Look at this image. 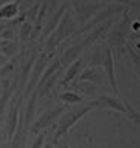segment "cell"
Wrapping results in <instances>:
<instances>
[{
  "label": "cell",
  "instance_id": "1",
  "mask_svg": "<svg viewBox=\"0 0 140 148\" xmlns=\"http://www.w3.org/2000/svg\"><path fill=\"white\" fill-rule=\"evenodd\" d=\"M113 25H114V20H108V21L105 20V21H102V23L98 25L94 29H91V32L84 38L82 41H79V43H76V45H72V46L66 47V51H64V53H63L61 61H63V63H73L75 60L79 57V53L82 52L84 49L90 47L93 43L98 41L99 37H101L102 34H105V32L108 31Z\"/></svg>",
  "mask_w": 140,
  "mask_h": 148
},
{
  "label": "cell",
  "instance_id": "2",
  "mask_svg": "<svg viewBox=\"0 0 140 148\" xmlns=\"http://www.w3.org/2000/svg\"><path fill=\"white\" fill-rule=\"evenodd\" d=\"M70 11L67 9L64 12L61 21L58 23L55 31L46 38V45H44V52H52L55 47H60V45L66 40L69 35H72L73 32V25H72V17H70Z\"/></svg>",
  "mask_w": 140,
  "mask_h": 148
},
{
  "label": "cell",
  "instance_id": "3",
  "mask_svg": "<svg viewBox=\"0 0 140 148\" xmlns=\"http://www.w3.org/2000/svg\"><path fill=\"white\" fill-rule=\"evenodd\" d=\"M96 107H99V102L98 101H93V102H88L87 106H84L82 108H78V110H75V112H69L66 113L64 116L60 119V122H58V128H56V133H55V138H53V144L61 138V136H64L67 133V131L73 127L75 124L78 122V121L85 116L88 112H91L93 108Z\"/></svg>",
  "mask_w": 140,
  "mask_h": 148
},
{
  "label": "cell",
  "instance_id": "4",
  "mask_svg": "<svg viewBox=\"0 0 140 148\" xmlns=\"http://www.w3.org/2000/svg\"><path fill=\"white\" fill-rule=\"evenodd\" d=\"M50 58H52V52H43V53H40V57H37L35 63H34V67H32L31 75H29V78H28V83H26V86H24L23 96L29 98L31 93L37 89L38 81L41 78L43 72H44V69L47 67V64H49Z\"/></svg>",
  "mask_w": 140,
  "mask_h": 148
},
{
  "label": "cell",
  "instance_id": "5",
  "mask_svg": "<svg viewBox=\"0 0 140 148\" xmlns=\"http://www.w3.org/2000/svg\"><path fill=\"white\" fill-rule=\"evenodd\" d=\"M67 11V3H63L61 6H58V9L56 11H53L52 12V15H50V18L44 23V26H43V29H41V32H40V40L41 41H44L47 37H49L53 31H55V28L58 26V23L61 21V18H63V15H64V12Z\"/></svg>",
  "mask_w": 140,
  "mask_h": 148
},
{
  "label": "cell",
  "instance_id": "6",
  "mask_svg": "<svg viewBox=\"0 0 140 148\" xmlns=\"http://www.w3.org/2000/svg\"><path fill=\"white\" fill-rule=\"evenodd\" d=\"M130 17H128V11H125L123 14V18H122V23H119L117 26H114L111 31V35H110V40L114 41V45L117 49H120V46H123L125 43V38H126V34H128V29H130Z\"/></svg>",
  "mask_w": 140,
  "mask_h": 148
},
{
  "label": "cell",
  "instance_id": "7",
  "mask_svg": "<svg viewBox=\"0 0 140 148\" xmlns=\"http://www.w3.org/2000/svg\"><path fill=\"white\" fill-rule=\"evenodd\" d=\"M102 64L105 67L107 76H108V83L111 86V90L114 95L119 93V89H117V81H116V73H114V57H113L111 49H104V57H102Z\"/></svg>",
  "mask_w": 140,
  "mask_h": 148
},
{
  "label": "cell",
  "instance_id": "8",
  "mask_svg": "<svg viewBox=\"0 0 140 148\" xmlns=\"http://www.w3.org/2000/svg\"><path fill=\"white\" fill-rule=\"evenodd\" d=\"M17 86H18V75L12 81H11V78H6L3 81V90H2V95H0V119H2L5 110H6L8 104L11 101V96L17 89Z\"/></svg>",
  "mask_w": 140,
  "mask_h": 148
},
{
  "label": "cell",
  "instance_id": "9",
  "mask_svg": "<svg viewBox=\"0 0 140 148\" xmlns=\"http://www.w3.org/2000/svg\"><path fill=\"white\" fill-rule=\"evenodd\" d=\"M122 11V6H110V8H107V9H104V11H101V12L98 14V15H94L93 18H91L87 25L84 26V28H81L76 34H82V32H87V31H90V29H94L98 25H101L102 21H105L108 17H111L113 14H117V12H120Z\"/></svg>",
  "mask_w": 140,
  "mask_h": 148
},
{
  "label": "cell",
  "instance_id": "10",
  "mask_svg": "<svg viewBox=\"0 0 140 148\" xmlns=\"http://www.w3.org/2000/svg\"><path fill=\"white\" fill-rule=\"evenodd\" d=\"M37 57H38L37 51H32L29 53L28 60H24V61H23V67H21V72L18 75V86H17V89H18L20 93L24 90V86H26V83H28V78H29V75H31L32 67H34V63H35Z\"/></svg>",
  "mask_w": 140,
  "mask_h": 148
},
{
  "label": "cell",
  "instance_id": "11",
  "mask_svg": "<svg viewBox=\"0 0 140 148\" xmlns=\"http://www.w3.org/2000/svg\"><path fill=\"white\" fill-rule=\"evenodd\" d=\"M63 112H64V107H55V108H52V110H49V112L43 113V114H41V118L37 121L34 125H32L31 131H32V133H38L40 130L46 128L50 122H53V121H55L58 116H60Z\"/></svg>",
  "mask_w": 140,
  "mask_h": 148
},
{
  "label": "cell",
  "instance_id": "12",
  "mask_svg": "<svg viewBox=\"0 0 140 148\" xmlns=\"http://www.w3.org/2000/svg\"><path fill=\"white\" fill-rule=\"evenodd\" d=\"M26 128H28V125L24 124L23 113L20 112L18 125H17V130H15V133H14V139L11 142V148H23L24 140H26Z\"/></svg>",
  "mask_w": 140,
  "mask_h": 148
},
{
  "label": "cell",
  "instance_id": "13",
  "mask_svg": "<svg viewBox=\"0 0 140 148\" xmlns=\"http://www.w3.org/2000/svg\"><path fill=\"white\" fill-rule=\"evenodd\" d=\"M98 102H99V107H107V108H113L116 112H122V113H128V108H126V104L120 102V99L117 98H113L108 95H102L98 98Z\"/></svg>",
  "mask_w": 140,
  "mask_h": 148
},
{
  "label": "cell",
  "instance_id": "14",
  "mask_svg": "<svg viewBox=\"0 0 140 148\" xmlns=\"http://www.w3.org/2000/svg\"><path fill=\"white\" fill-rule=\"evenodd\" d=\"M82 67H84V60H81V58H78V60H75V61L72 63V66L67 69V72L64 73V76H63V79H61V87H67L72 81L75 79V76H76L81 70H82Z\"/></svg>",
  "mask_w": 140,
  "mask_h": 148
},
{
  "label": "cell",
  "instance_id": "15",
  "mask_svg": "<svg viewBox=\"0 0 140 148\" xmlns=\"http://www.w3.org/2000/svg\"><path fill=\"white\" fill-rule=\"evenodd\" d=\"M20 2H21V0L3 3L2 6H0V20H2V18L11 20V18L17 17V15L20 14Z\"/></svg>",
  "mask_w": 140,
  "mask_h": 148
},
{
  "label": "cell",
  "instance_id": "16",
  "mask_svg": "<svg viewBox=\"0 0 140 148\" xmlns=\"http://www.w3.org/2000/svg\"><path fill=\"white\" fill-rule=\"evenodd\" d=\"M37 99H38V90H34L29 95L28 106H26L24 112H23V118H24L26 125H29L32 122V118H34V113H35V107H37Z\"/></svg>",
  "mask_w": 140,
  "mask_h": 148
},
{
  "label": "cell",
  "instance_id": "17",
  "mask_svg": "<svg viewBox=\"0 0 140 148\" xmlns=\"http://www.w3.org/2000/svg\"><path fill=\"white\" fill-rule=\"evenodd\" d=\"M79 81H91V83H98L99 81V73L96 72V69H93V67L84 69L82 72H81Z\"/></svg>",
  "mask_w": 140,
  "mask_h": 148
},
{
  "label": "cell",
  "instance_id": "18",
  "mask_svg": "<svg viewBox=\"0 0 140 148\" xmlns=\"http://www.w3.org/2000/svg\"><path fill=\"white\" fill-rule=\"evenodd\" d=\"M31 34H32V21L24 20L23 23H21V29H20V41L24 45V43L31 38Z\"/></svg>",
  "mask_w": 140,
  "mask_h": 148
},
{
  "label": "cell",
  "instance_id": "19",
  "mask_svg": "<svg viewBox=\"0 0 140 148\" xmlns=\"http://www.w3.org/2000/svg\"><path fill=\"white\" fill-rule=\"evenodd\" d=\"M60 98L64 102H69V104H79V102H82V98H81L79 95H76V93H73V92H64V93L60 95Z\"/></svg>",
  "mask_w": 140,
  "mask_h": 148
},
{
  "label": "cell",
  "instance_id": "20",
  "mask_svg": "<svg viewBox=\"0 0 140 148\" xmlns=\"http://www.w3.org/2000/svg\"><path fill=\"white\" fill-rule=\"evenodd\" d=\"M126 51H128V53H130V57H131V60H133V63H136L139 67H140V53H139L134 47H131L130 45L126 46Z\"/></svg>",
  "mask_w": 140,
  "mask_h": 148
},
{
  "label": "cell",
  "instance_id": "21",
  "mask_svg": "<svg viewBox=\"0 0 140 148\" xmlns=\"http://www.w3.org/2000/svg\"><path fill=\"white\" fill-rule=\"evenodd\" d=\"M44 140H46V134H44V133L38 134V138H37L35 142L32 144V148H43V145H44Z\"/></svg>",
  "mask_w": 140,
  "mask_h": 148
},
{
  "label": "cell",
  "instance_id": "22",
  "mask_svg": "<svg viewBox=\"0 0 140 148\" xmlns=\"http://www.w3.org/2000/svg\"><path fill=\"white\" fill-rule=\"evenodd\" d=\"M6 28H9V25H8V21L6 23H0V34H2V32L6 29Z\"/></svg>",
  "mask_w": 140,
  "mask_h": 148
},
{
  "label": "cell",
  "instance_id": "23",
  "mask_svg": "<svg viewBox=\"0 0 140 148\" xmlns=\"http://www.w3.org/2000/svg\"><path fill=\"white\" fill-rule=\"evenodd\" d=\"M6 63V57H3V55H0V67H2V66Z\"/></svg>",
  "mask_w": 140,
  "mask_h": 148
},
{
  "label": "cell",
  "instance_id": "24",
  "mask_svg": "<svg viewBox=\"0 0 140 148\" xmlns=\"http://www.w3.org/2000/svg\"><path fill=\"white\" fill-rule=\"evenodd\" d=\"M43 148H53V142H52V144H46Z\"/></svg>",
  "mask_w": 140,
  "mask_h": 148
},
{
  "label": "cell",
  "instance_id": "25",
  "mask_svg": "<svg viewBox=\"0 0 140 148\" xmlns=\"http://www.w3.org/2000/svg\"><path fill=\"white\" fill-rule=\"evenodd\" d=\"M110 2H119L120 3V2H130V0H110Z\"/></svg>",
  "mask_w": 140,
  "mask_h": 148
}]
</instances>
